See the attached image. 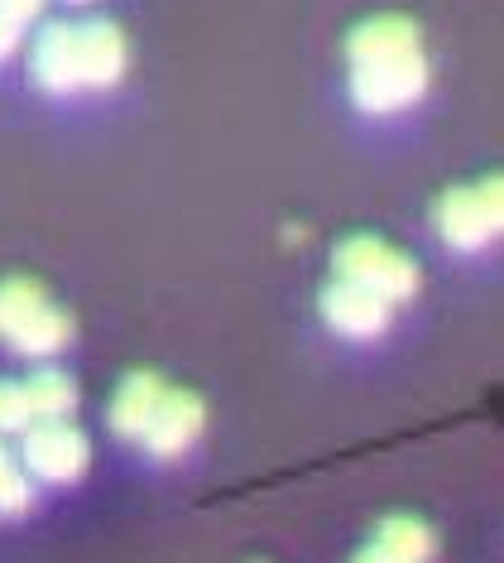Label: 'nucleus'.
<instances>
[{"instance_id":"1","label":"nucleus","mask_w":504,"mask_h":563,"mask_svg":"<svg viewBox=\"0 0 504 563\" xmlns=\"http://www.w3.org/2000/svg\"><path fill=\"white\" fill-rule=\"evenodd\" d=\"M351 63V101L366 117L408 111L428 92V58H423L418 24L404 15H370L346 40Z\"/></svg>"},{"instance_id":"17","label":"nucleus","mask_w":504,"mask_h":563,"mask_svg":"<svg viewBox=\"0 0 504 563\" xmlns=\"http://www.w3.org/2000/svg\"><path fill=\"white\" fill-rule=\"evenodd\" d=\"M351 563H404V559L390 554V549H384V544H366V549H360V554H356Z\"/></svg>"},{"instance_id":"12","label":"nucleus","mask_w":504,"mask_h":563,"mask_svg":"<svg viewBox=\"0 0 504 563\" xmlns=\"http://www.w3.org/2000/svg\"><path fill=\"white\" fill-rule=\"evenodd\" d=\"M374 544H384L390 554H399L404 563H428V554H433V530L418 516H390V520H380V534H374Z\"/></svg>"},{"instance_id":"11","label":"nucleus","mask_w":504,"mask_h":563,"mask_svg":"<svg viewBox=\"0 0 504 563\" xmlns=\"http://www.w3.org/2000/svg\"><path fill=\"white\" fill-rule=\"evenodd\" d=\"M24 390H30V405H34V419L48 424V419H72L77 409V380L68 371H54V366H38L24 376Z\"/></svg>"},{"instance_id":"13","label":"nucleus","mask_w":504,"mask_h":563,"mask_svg":"<svg viewBox=\"0 0 504 563\" xmlns=\"http://www.w3.org/2000/svg\"><path fill=\"white\" fill-rule=\"evenodd\" d=\"M34 506V477L15 448L0 443V516H24Z\"/></svg>"},{"instance_id":"3","label":"nucleus","mask_w":504,"mask_h":563,"mask_svg":"<svg viewBox=\"0 0 504 563\" xmlns=\"http://www.w3.org/2000/svg\"><path fill=\"white\" fill-rule=\"evenodd\" d=\"M433 222L451 251H485L504 236V174L471 188H447L433 208Z\"/></svg>"},{"instance_id":"5","label":"nucleus","mask_w":504,"mask_h":563,"mask_svg":"<svg viewBox=\"0 0 504 563\" xmlns=\"http://www.w3.org/2000/svg\"><path fill=\"white\" fill-rule=\"evenodd\" d=\"M20 457L30 467L34 482H48V486H68L87 472L92 463V443L87 433L72 424V419H48V424H34L20 443Z\"/></svg>"},{"instance_id":"18","label":"nucleus","mask_w":504,"mask_h":563,"mask_svg":"<svg viewBox=\"0 0 504 563\" xmlns=\"http://www.w3.org/2000/svg\"><path fill=\"white\" fill-rule=\"evenodd\" d=\"M68 5H82V0H68Z\"/></svg>"},{"instance_id":"7","label":"nucleus","mask_w":504,"mask_h":563,"mask_svg":"<svg viewBox=\"0 0 504 563\" xmlns=\"http://www.w3.org/2000/svg\"><path fill=\"white\" fill-rule=\"evenodd\" d=\"M390 299H380L366 285H351V279H332L322 289V323H327L336 338L351 342H374L384 328H390Z\"/></svg>"},{"instance_id":"16","label":"nucleus","mask_w":504,"mask_h":563,"mask_svg":"<svg viewBox=\"0 0 504 563\" xmlns=\"http://www.w3.org/2000/svg\"><path fill=\"white\" fill-rule=\"evenodd\" d=\"M20 40H24V30H20V24H10L5 15H0V58H10V54H15Z\"/></svg>"},{"instance_id":"10","label":"nucleus","mask_w":504,"mask_h":563,"mask_svg":"<svg viewBox=\"0 0 504 563\" xmlns=\"http://www.w3.org/2000/svg\"><path fill=\"white\" fill-rule=\"evenodd\" d=\"M125 63H131V44H125L121 24L111 20H82V78L87 92H107L125 78Z\"/></svg>"},{"instance_id":"15","label":"nucleus","mask_w":504,"mask_h":563,"mask_svg":"<svg viewBox=\"0 0 504 563\" xmlns=\"http://www.w3.org/2000/svg\"><path fill=\"white\" fill-rule=\"evenodd\" d=\"M0 15L24 30V24H34L38 15H44V0H0Z\"/></svg>"},{"instance_id":"8","label":"nucleus","mask_w":504,"mask_h":563,"mask_svg":"<svg viewBox=\"0 0 504 563\" xmlns=\"http://www.w3.org/2000/svg\"><path fill=\"white\" fill-rule=\"evenodd\" d=\"M206 429V405L198 400L192 390H168L159 415H154V424L145 433V453L168 463V457H183L192 443L202 439Z\"/></svg>"},{"instance_id":"4","label":"nucleus","mask_w":504,"mask_h":563,"mask_svg":"<svg viewBox=\"0 0 504 563\" xmlns=\"http://www.w3.org/2000/svg\"><path fill=\"white\" fill-rule=\"evenodd\" d=\"M332 265H336V279L366 285L390 303H408L413 294H418V265L380 236H346L341 246H336Z\"/></svg>"},{"instance_id":"2","label":"nucleus","mask_w":504,"mask_h":563,"mask_svg":"<svg viewBox=\"0 0 504 563\" xmlns=\"http://www.w3.org/2000/svg\"><path fill=\"white\" fill-rule=\"evenodd\" d=\"M0 342L15 356H58L72 342V318L48 299L38 279H0Z\"/></svg>"},{"instance_id":"6","label":"nucleus","mask_w":504,"mask_h":563,"mask_svg":"<svg viewBox=\"0 0 504 563\" xmlns=\"http://www.w3.org/2000/svg\"><path fill=\"white\" fill-rule=\"evenodd\" d=\"M30 78L48 97L87 92L82 78V20H54L30 44Z\"/></svg>"},{"instance_id":"9","label":"nucleus","mask_w":504,"mask_h":563,"mask_svg":"<svg viewBox=\"0 0 504 563\" xmlns=\"http://www.w3.org/2000/svg\"><path fill=\"white\" fill-rule=\"evenodd\" d=\"M164 395L168 386L154 371H131V376L115 386L111 395V409H107V424L115 439H125V443H145V433L154 424V415H159V405H164Z\"/></svg>"},{"instance_id":"14","label":"nucleus","mask_w":504,"mask_h":563,"mask_svg":"<svg viewBox=\"0 0 504 563\" xmlns=\"http://www.w3.org/2000/svg\"><path fill=\"white\" fill-rule=\"evenodd\" d=\"M38 424L34 419V405H30V390H24V380H0V439H10V433H30Z\"/></svg>"}]
</instances>
